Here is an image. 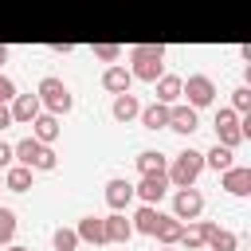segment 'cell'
<instances>
[{
    "mask_svg": "<svg viewBox=\"0 0 251 251\" xmlns=\"http://www.w3.org/2000/svg\"><path fill=\"white\" fill-rule=\"evenodd\" d=\"M129 59H133L129 75L141 78V82H157L165 75V47L161 43H133L129 47Z\"/></svg>",
    "mask_w": 251,
    "mask_h": 251,
    "instance_id": "1",
    "label": "cell"
},
{
    "mask_svg": "<svg viewBox=\"0 0 251 251\" xmlns=\"http://www.w3.org/2000/svg\"><path fill=\"white\" fill-rule=\"evenodd\" d=\"M12 157H16L20 165H27L31 173H51V169L59 165L55 149H51V145H43V141H35V137L16 141V145H12Z\"/></svg>",
    "mask_w": 251,
    "mask_h": 251,
    "instance_id": "2",
    "label": "cell"
},
{
    "mask_svg": "<svg viewBox=\"0 0 251 251\" xmlns=\"http://www.w3.org/2000/svg\"><path fill=\"white\" fill-rule=\"evenodd\" d=\"M204 173V153L200 149H184V153H176L173 161H169V169H165V176H169V184L173 188H188V184H196V176Z\"/></svg>",
    "mask_w": 251,
    "mask_h": 251,
    "instance_id": "3",
    "label": "cell"
},
{
    "mask_svg": "<svg viewBox=\"0 0 251 251\" xmlns=\"http://www.w3.org/2000/svg\"><path fill=\"white\" fill-rule=\"evenodd\" d=\"M35 94H39V106H43L47 114H67V110L75 106V98H71L67 82H63V78H55V75H43V78H39V86H35Z\"/></svg>",
    "mask_w": 251,
    "mask_h": 251,
    "instance_id": "4",
    "label": "cell"
},
{
    "mask_svg": "<svg viewBox=\"0 0 251 251\" xmlns=\"http://www.w3.org/2000/svg\"><path fill=\"white\" fill-rule=\"evenodd\" d=\"M216 141L227 145V149H235V145L243 141V118H239L231 106L216 110Z\"/></svg>",
    "mask_w": 251,
    "mask_h": 251,
    "instance_id": "5",
    "label": "cell"
},
{
    "mask_svg": "<svg viewBox=\"0 0 251 251\" xmlns=\"http://www.w3.org/2000/svg\"><path fill=\"white\" fill-rule=\"evenodd\" d=\"M200 212H204V192L196 184L173 192V216L176 220H200Z\"/></svg>",
    "mask_w": 251,
    "mask_h": 251,
    "instance_id": "6",
    "label": "cell"
},
{
    "mask_svg": "<svg viewBox=\"0 0 251 251\" xmlns=\"http://www.w3.org/2000/svg\"><path fill=\"white\" fill-rule=\"evenodd\" d=\"M180 94H188V106H212V98H216V82L208 78V75H188V78H180Z\"/></svg>",
    "mask_w": 251,
    "mask_h": 251,
    "instance_id": "7",
    "label": "cell"
},
{
    "mask_svg": "<svg viewBox=\"0 0 251 251\" xmlns=\"http://www.w3.org/2000/svg\"><path fill=\"white\" fill-rule=\"evenodd\" d=\"M169 176L165 173H141V180L133 184V196H141V204H161L169 196Z\"/></svg>",
    "mask_w": 251,
    "mask_h": 251,
    "instance_id": "8",
    "label": "cell"
},
{
    "mask_svg": "<svg viewBox=\"0 0 251 251\" xmlns=\"http://www.w3.org/2000/svg\"><path fill=\"white\" fill-rule=\"evenodd\" d=\"M196 126H200L196 106H188V102H173V106H169V129H176V133H196Z\"/></svg>",
    "mask_w": 251,
    "mask_h": 251,
    "instance_id": "9",
    "label": "cell"
},
{
    "mask_svg": "<svg viewBox=\"0 0 251 251\" xmlns=\"http://www.w3.org/2000/svg\"><path fill=\"white\" fill-rule=\"evenodd\" d=\"M220 188L231 192V196H247V192H251V169H247V165L224 169V173H220Z\"/></svg>",
    "mask_w": 251,
    "mask_h": 251,
    "instance_id": "10",
    "label": "cell"
},
{
    "mask_svg": "<svg viewBox=\"0 0 251 251\" xmlns=\"http://www.w3.org/2000/svg\"><path fill=\"white\" fill-rule=\"evenodd\" d=\"M204 247L208 251H239V235L227 227H216L212 220L204 224Z\"/></svg>",
    "mask_w": 251,
    "mask_h": 251,
    "instance_id": "11",
    "label": "cell"
},
{
    "mask_svg": "<svg viewBox=\"0 0 251 251\" xmlns=\"http://www.w3.org/2000/svg\"><path fill=\"white\" fill-rule=\"evenodd\" d=\"M59 133H63V126H59V114H47V110H39V114L31 118V137H35V141L51 145Z\"/></svg>",
    "mask_w": 251,
    "mask_h": 251,
    "instance_id": "12",
    "label": "cell"
},
{
    "mask_svg": "<svg viewBox=\"0 0 251 251\" xmlns=\"http://www.w3.org/2000/svg\"><path fill=\"white\" fill-rule=\"evenodd\" d=\"M129 200H133V184H129L126 176H110V180H106V204H110L114 212H126Z\"/></svg>",
    "mask_w": 251,
    "mask_h": 251,
    "instance_id": "13",
    "label": "cell"
},
{
    "mask_svg": "<svg viewBox=\"0 0 251 251\" xmlns=\"http://www.w3.org/2000/svg\"><path fill=\"white\" fill-rule=\"evenodd\" d=\"M8 110H12V122L31 126V118H35L43 106H39V94H16V98L8 102Z\"/></svg>",
    "mask_w": 251,
    "mask_h": 251,
    "instance_id": "14",
    "label": "cell"
},
{
    "mask_svg": "<svg viewBox=\"0 0 251 251\" xmlns=\"http://www.w3.org/2000/svg\"><path fill=\"white\" fill-rule=\"evenodd\" d=\"M102 86H106L110 94H126V90L133 86V75H129V67H122V63H110V67L102 71Z\"/></svg>",
    "mask_w": 251,
    "mask_h": 251,
    "instance_id": "15",
    "label": "cell"
},
{
    "mask_svg": "<svg viewBox=\"0 0 251 251\" xmlns=\"http://www.w3.org/2000/svg\"><path fill=\"white\" fill-rule=\"evenodd\" d=\"M102 224H106V243H129V239H133V224H129L122 212L102 216Z\"/></svg>",
    "mask_w": 251,
    "mask_h": 251,
    "instance_id": "16",
    "label": "cell"
},
{
    "mask_svg": "<svg viewBox=\"0 0 251 251\" xmlns=\"http://www.w3.org/2000/svg\"><path fill=\"white\" fill-rule=\"evenodd\" d=\"M180 231H184V220H176V216H157V227H153V239L161 243V247H173L176 239H180Z\"/></svg>",
    "mask_w": 251,
    "mask_h": 251,
    "instance_id": "17",
    "label": "cell"
},
{
    "mask_svg": "<svg viewBox=\"0 0 251 251\" xmlns=\"http://www.w3.org/2000/svg\"><path fill=\"white\" fill-rule=\"evenodd\" d=\"M110 114H114V122H122V126H126V122H133V118L141 114V102H137V94H129V90H126V94H114V106H110Z\"/></svg>",
    "mask_w": 251,
    "mask_h": 251,
    "instance_id": "18",
    "label": "cell"
},
{
    "mask_svg": "<svg viewBox=\"0 0 251 251\" xmlns=\"http://www.w3.org/2000/svg\"><path fill=\"white\" fill-rule=\"evenodd\" d=\"M75 231H78V239H82V243H94V247H98V243H106V224H102V216H82Z\"/></svg>",
    "mask_w": 251,
    "mask_h": 251,
    "instance_id": "19",
    "label": "cell"
},
{
    "mask_svg": "<svg viewBox=\"0 0 251 251\" xmlns=\"http://www.w3.org/2000/svg\"><path fill=\"white\" fill-rule=\"evenodd\" d=\"M0 176H4V188H12V192H27V188H31V169H27V165H20V161H16V165H8Z\"/></svg>",
    "mask_w": 251,
    "mask_h": 251,
    "instance_id": "20",
    "label": "cell"
},
{
    "mask_svg": "<svg viewBox=\"0 0 251 251\" xmlns=\"http://www.w3.org/2000/svg\"><path fill=\"white\" fill-rule=\"evenodd\" d=\"M137 118H141L145 129H165V126H169V106H165V102H149V106H141Z\"/></svg>",
    "mask_w": 251,
    "mask_h": 251,
    "instance_id": "21",
    "label": "cell"
},
{
    "mask_svg": "<svg viewBox=\"0 0 251 251\" xmlns=\"http://www.w3.org/2000/svg\"><path fill=\"white\" fill-rule=\"evenodd\" d=\"M204 165H208V169H216V173H224V169H231V165H235V149H227V145H220V141H216V145L204 153Z\"/></svg>",
    "mask_w": 251,
    "mask_h": 251,
    "instance_id": "22",
    "label": "cell"
},
{
    "mask_svg": "<svg viewBox=\"0 0 251 251\" xmlns=\"http://www.w3.org/2000/svg\"><path fill=\"white\" fill-rule=\"evenodd\" d=\"M133 165H137V173H165V169H169V157L157 153V149H141V153L133 157Z\"/></svg>",
    "mask_w": 251,
    "mask_h": 251,
    "instance_id": "23",
    "label": "cell"
},
{
    "mask_svg": "<svg viewBox=\"0 0 251 251\" xmlns=\"http://www.w3.org/2000/svg\"><path fill=\"white\" fill-rule=\"evenodd\" d=\"M153 86H157V102H165V106L180 102V78H176V75H161Z\"/></svg>",
    "mask_w": 251,
    "mask_h": 251,
    "instance_id": "24",
    "label": "cell"
},
{
    "mask_svg": "<svg viewBox=\"0 0 251 251\" xmlns=\"http://www.w3.org/2000/svg\"><path fill=\"white\" fill-rule=\"evenodd\" d=\"M157 216H161V212H157V204H141V208L133 212V220H129V224H133V231H141V235H153V227H157Z\"/></svg>",
    "mask_w": 251,
    "mask_h": 251,
    "instance_id": "25",
    "label": "cell"
},
{
    "mask_svg": "<svg viewBox=\"0 0 251 251\" xmlns=\"http://www.w3.org/2000/svg\"><path fill=\"white\" fill-rule=\"evenodd\" d=\"M204 224L208 220H196V224H184V231H180V247H188V251H200L204 247Z\"/></svg>",
    "mask_w": 251,
    "mask_h": 251,
    "instance_id": "26",
    "label": "cell"
},
{
    "mask_svg": "<svg viewBox=\"0 0 251 251\" xmlns=\"http://www.w3.org/2000/svg\"><path fill=\"white\" fill-rule=\"evenodd\" d=\"M78 243H82V239H78L75 227H55V231H51V247H55V251H75Z\"/></svg>",
    "mask_w": 251,
    "mask_h": 251,
    "instance_id": "27",
    "label": "cell"
},
{
    "mask_svg": "<svg viewBox=\"0 0 251 251\" xmlns=\"http://www.w3.org/2000/svg\"><path fill=\"white\" fill-rule=\"evenodd\" d=\"M12 239H16V212L0 204V247L12 243Z\"/></svg>",
    "mask_w": 251,
    "mask_h": 251,
    "instance_id": "28",
    "label": "cell"
},
{
    "mask_svg": "<svg viewBox=\"0 0 251 251\" xmlns=\"http://www.w3.org/2000/svg\"><path fill=\"white\" fill-rule=\"evenodd\" d=\"M94 59H102V63H118V59H122V47H118V43H94Z\"/></svg>",
    "mask_w": 251,
    "mask_h": 251,
    "instance_id": "29",
    "label": "cell"
},
{
    "mask_svg": "<svg viewBox=\"0 0 251 251\" xmlns=\"http://www.w3.org/2000/svg\"><path fill=\"white\" fill-rule=\"evenodd\" d=\"M247 106H251V90L247 86H235L231 90V110L235 114H247Z\"/></svg>",
    "mask_w": 251,
    "mask_h": 251,
    "instance_id": "30",
    "label": "cell"
},
{
    "mask_svg": "<svg viewBox=\"0 0 251 251\" xmlns=\"http://www.w3.org/2000/svg\"><path fill=\"white\" fill-rule=\"evenodd\" d=\"M12 98H16V82L8 75H0V102H12Z\"/></svg>",
    "mask_w": 251,
    "mask_h": 251,
    "instance_id": "31",
    "label": "cell"
},
{
    "mask_svg": "<svg viewBox=\"0 0 251 251\" xmlns=\"http://www.w3.org/2000/svg\"><path fill=\"white\" fill-rule=\"evenodd\" d=\"M12 161H16V157H12V145H8V141H0V173H4Z\"/></svg>",
    "mask_w": 251,
    "mask_h": 251,
    "instance_id": "32",
    "label": "cell"
},
{
    "mask_svg": "<svg viewBox=\"0 0 251 251\" xmlns=\"http://www.w3.org/2000/svg\"><path fill=\"white\" fill-rule=\"evenodd\" d=\"M12 126V110H8V102H0V129H8Z\"/></svg>",
    "mask_w": 251,
    "mask_h": 251,
    "instance_id": "33",
    "label": "cell"
},
{
    "mask_svg": "<svg viewBox=\"0 0 251 251\" xmlns=\"http://www.w3.org/2000/svg\"><path fill=\"white\" fill-rule=\"evenodd\" d=\"M4 251H27V247H20V243H4Z\"/></svg>",
    "mask_w": 251,
    "mask_h": 251,
    "instance_id": "34",
    "label": "cell"
},
{
    "mask_svg": "<svg viewBox=\"0 0 251 251\" xmlns=\"http://www.w3.org/2000/svg\"><path fill=\"white\" fill-rule=\"evenodd\" d=\"M4 59H8V47H4V43H0V63H4Z\"/></svg>",
    "mask_w": 251,
    "mask_h": 251,
    "instance_id": "35",
    "label": "cell"
},
{
    "mask_svg": "<svg viewBox=\"0 0 251 251\" xmlns=\"http://www.w3.org/2000/svg\"><path fill=\"white\" fill-rule=\"evenodd\" d=\"M161 251H176V243H173V247H161Z\"/></svg>",
    "mask_w": 251,
    "mask_h": 251,
    "instance_id": "36",
    "label": "cell"
},
{
    "mask_svg": "<svg viewBox=\"0 0 251 251\" xmlns=\"http://www.w3.org/2000/svg\"><path fill=\"white\" fill-rule=\"evenodd\" d=\"M0 188H4V176H0Z\"/></svg>",
    "mask_w": 251,
    "mask_h": 251,
    "instance_id": "37",
    "label": "cell"
}]
</instances>
